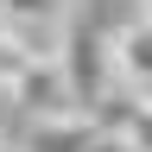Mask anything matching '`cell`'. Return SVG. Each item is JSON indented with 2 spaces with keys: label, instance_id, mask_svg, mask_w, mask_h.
Wrapping results in <instances>:
<instances>
[{
  "label": "cell",
  "instance_id": "7a4b0ae2",
  "mask_svg": "<svg viewBox=\"0 0 152 152\" xmlns=\"http://www.w3.org/2000/svg\"><path fill=\"white\" fill-rule=\"evenodd\" d=\"M108 70L121 76L127 89H152V7H140L108 38Z\"/></svg>",
  "mask_w": 152,
  "mask_h": 152
},
{
  "label": "cell",
  "instance_id": "6da1fadb",
  "mask_svg": "<svg viewBox=\"0 0 152 152\" xmlns=\"http://www.w3.org/2000/svg\"><path fill=\"white\" fill-rule=\"evenodd\" d=\"M7 95L32 114V121H45V114H76V108H83V89L70 83V64H64V57H32V64L13 76Z\"/></svg>",
  "mask_w": 152,
  "mask_h": 152
},
{
  "label": "cell",
  "instance_id": "5b68a950",
  "mask_svg": "<svg viewBox=\"0 0 152 152\" xmlns=\"http://www.w3.org/2000/svg\"><path fill=\"white\" fill-rule=\"evenodd\" d=\"M140 7H152V0H140Z\"/></svg>",
  "mask_w": 152,
  "mask_h": 152
},
{
  "label": "cell",
  "instance_id": "3957f363",
  "mask_svg": "<svg viewBox=\"0 0 152 152\" xmlns=\"http://www.w3.org/2000/svg\"><path fill=\"white\" fill-rule=\"evenodd\" d=\"M70 0H0V19L7 26H64Z\"/></svg>",
  "mask_w": 152,
  "mask_h": 152
},
{
  "label": "cell",
  "instance_id": "277c9868",
  "mask_svg": "<svg viewBox=\"0 0 152 152\" xmlns=\"http://www.w3.org/2000/svg\"><path fill=\"white\" fill-rule=\"evenodd\" d=\"M32 64V51H26V38H19L7 19H0V89H13V76Z\"/></svg>",
  "mask_w": 152,
  "mask_h": 152
},
{
  "label": "cell",
  "instance_id": "8992f818",
  "mask_svg": "<svg viewBox=\"0 0 152 152\" xmlns=\"http://www.w3.org/2000/svg\"><path fill=\"white\" fill-rule=\"evenodd\" d=\"M0 152H7V146H0Z\"/></svg>",
  "mask_w": 152,
  "mask_h": 152
}]
</instances>
